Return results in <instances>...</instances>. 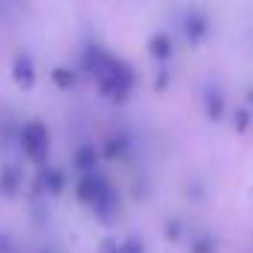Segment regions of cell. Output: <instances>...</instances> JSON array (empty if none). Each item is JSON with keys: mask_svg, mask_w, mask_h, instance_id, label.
<instances>
[{"mask_svg": "<svg viewBox=\"0 0 253 253\" xmlns=\"http://www.w3.org/2000/svg\"><path fill=\"white\" fill-rule=\"evenodd\" d=\"M95 89L104 101L110 104H125V101H131L134 89H137V72L128 60H122V57H110L107 69L101 72V78L95 81Z\"/></svg>", "mask_w": 253, "mask_h": 253, "instance_id": "obj_1", "label": "cell"}, {"mask_svg": "<svg viewBox=\"0 0 253 253\" xmlns=\"http://www.w3.org/2000/svg\"><path fill=\"white\" fill-rule=\"evenodd\" d=\"M18 149L21 155L33 164V167H42L48 164V155H51V131L42 119H27L21 128H18Z\"/></svg>", "mask_w": 253, "mask_h": 253, "instance_id": "obj_2", "label": "cell"}, {"mask_svg": "<svg viewBox=\"0 0 253 253\" xmlns=\"http://www.w3.org/2000/svg\"><path fill=\"white\" fill-rule=\"evenodd\" d=\"M179 30H182V42L188 48H203L211 39V15H209V9L200 6V3H191L185 9V15H182Z\"/></svg>", "mask_w": 253, "mask_h": 253, "instance_id": "obj_3", "label": "cell"}, {"mask_svg": "<svg viewBox=\"0 0 253 253\" xmlns=\"http://www.w3.org/2000/svg\"><path fill=\"white\" fill-rule=\"evenodd\" d=\"M110 191H113V182H110L101 170H95V173H84V176L75 179V200H78L86 211H92V209H95Z\"/></svg>", "mask_w": 253, "mask_h": 253, "instance_id": "obj_4", "label": "cell"}, {"mask_svg": "<svg viewBox=\"0 0 253 253\" xmlns=\"http://www.w3.org/2000/svg\"><path fill=\"white\" fill-rule=\"evenodd\" d=\"M36 179H33V194L42 200H57L69 191V170L57 167V164H42L36 167Z\"/></svg>", "mask_w": 253, "mask_h": 253, "instance_id": "obj_5", "label": "cell"}, {"mask_svg": "<svg viewBox=\"0 0 253 253\" xmlns=\"http://www.w3.org/2000/svg\"><path fill=\"white\" fill-rule=\"evenodd\" d=\"M9 75H12V84L24 92H30L39 81V69H36V57L27 51V48H18L15 57H12V66H9Z\"/></svg>", "mask_w": 253, "mask_h": 253, "instance_id": "obj_6", "label": "cell"}, {"mask_svg": "<svg viewBox=\"0 0 253 253\" xmlns=\"http://www.w3.org/2000/svg\"><path fill=\"white\" fill-rule=\"evenodd\" d=\"M110 57H113V54H110L107 48H101L98 42H92V45H86V48H84V54H81V72L95 84V81L101 78V72L107 69Z\"/></svg>", "mask_w": 253, "mask_h": 253, "instance_id": "obj_7", "label": "cell"}, {"mask_svg": "<svg viewBox=\"0 0 253 253\" xmlns=\"http://www.w3.org/2000/svg\"><path fill=\"white\" fill-rule=\"evenodd\" d=\"M203 113L214 125L226 119V92L217 84H206V89H203Z\"/></svg>", "mask_w": 253, "mask_h": 253, "instance_id": "obj_8", "label": "cell"}, {"mask_svg": "<svg viewBox=\"0 0 253 253\" xmlns=\"http://www.w3.org/2000/svg\"><path fill=\"white\" fill-rule=\"evenodd\" d=\"M72 170H75L78 176L101 170V149H98L95 143H78L75 152H72Z\"/></svg>", "mask_w": 253, "mask_h": 253, "instance_id": "obj_9", "label": "cell"}, {"mask_svg": "<svg viewBox=\"0 0 253 253\" xmlns=\"http://www.w3.org/2000/svg\"><path fill=\"white\" fill-rule=\"evenodd\" d=\"M146 54L161 66V63H170L173 60V54H176V42H173V36L167 33V30H155L149 39H146Z\"/></svg>", "mask_w": 253, "mask_h": 253, "instance_id": "obj_10", "label": "cell"}, {"mask_svg": "<svg viewBox=\"0 0 253 253\" xmlns=\"http://www.w3.org/2000/svg\"><path fill=\"white\" fill-rule=\"evenodd\" d=\"M24 191V170L18 164H3L0 167V197L15 200Z\"/></svg>", "mask_w": 253, "mask_h": 253, "instance_id": "obj_11", "label": "cell"}, {"mask_svg": "<svg viewBox=\"0 0 253 253\" xmlns=\"http://www.w3.org/2000/svg\"><path fill=\"white\" fill-rule=\"evenodd\" d=\"M101 158H107V161H119V158H125L131 152V137L128 134H122V131H113V134H107L104 140H101Z\"/></svg>", "mask_w": 253, "mask_h": 253, "instance_id": "obj_12", "label": "cell"}, {"mask_svg": "<svg viewBox=\"0 0 253 253\" xmlns=\"http://www.w3.org/2000/svg\"><path fill=\"white\" fill-rule=\"evenodd\" d=\"M48 78H51V84H54L60 92H72V89L81 84V69H75V66H69V63H57V66L48 72Z\"/></svg>", "mask_w": 253, "mask_h": 253, "instance_id": "obj_13", "label": "cell"}, {"mask_svg": "<svg viewBox=\"0 0 253 253\" xmlns=\"http://www.w3.org/2000/svg\"><path fill=\"white\" fill-rule=\"evenodd\" d=\"M188 253H217V238L211 232H191Z\"/></svg>", "mask_w": 253, "mask_h": 253, "instance_id": "obj_14", "label": "cell"}, {"mask_svg": "<svg viewBox=\"0 0 253 253\" xmlns=\"http://www.w3.org/2000/svg\"><path fill=\"white\" fill-rule=\"evenodd\" d=\"M250 125H253V110H250L247 104L235 107V110H232V131H235V134H247Z\"/></svg>", "mask_w": 253, "mask_h": 253, "instance_id": "obj_15", "label": "cell"}, {"mask_svg": "<svg viewBox=\"0 0 253 253\" xmlns=\"http://www.w3.org/2000/svg\"><path fill=\"white\" fill-rule=\"evenodd\" d=\"M164 238H167V241H182V238H188L185 220H182V217H167V220H164Z\"/></svg>", "mask_w": 253, "mask_h": 253, "instance_id": "obj_16", "label": "cell"}, {"mask_svg": "<svg viewBox=\"0 0 253 253\" xmlns=\"http://www.w3.org/2000/svg\"><path fill=\"white\" fill-rule=\"evenodd\" d=\"M167 86H170V63H161L158 72H155V84H152V89L161 95V92H167Z\"/></svg>", "mask_w": 253, "mask_h": 253, "instance_id": "obj_17", "label": "cell"}, {"mask_svg": "<svg viewBox=\"0 0 253 253\" xmlns=\"http://www.w3.org/2000/svg\"><path fill=\"white\" fill-rule=\"evenodd\" d=\"M119 253H146V244L137 235H125L119 238Z\"/></svg>", "mask_w": 253, "mask_h": 253, "instance_id": "obj_18", "label": "cell"}, {"mask_svg": "<svg viewBox=\"0 0 253 253\" xmlns=\"http://www.w3.org/2000/svg\"><path fill=\"white\" fill-rule=\"evenodd\" d=\"M95 253H119V238H101Z\"/></svg>", "mask_w": 253, "mask_h": 253, "instance_id": "obj_19", "label": "cell"}, {"mask_svg": "<svg viewBox=\"0 0 253 253\" xmlns=\"http://www.w3.org/2000/svg\"><path fill=\"white\" fill-rule=\"evenodd\" d=\"M18 247H15V241L6 235V232H0V253H15Z\"/></svg>", "mask_w": 253, "mask_h": 253, "instance_id": "obj_20", "label": "cell"}, {"mask_svg": "<svg viewBox=\"0 0 253 253\" xmlns=\"http://www.w3.org/2000/svg\"><path fill=\"white\" fill-rule=\"evenodd\" d=\"M244 104H247V107H250V110H253V86H250V89H247V101H244Z\"/></svg>", "mask_w": 253, "mask_h": 253, "instance_id": "obj_21", "label": "cell"}, {"mask_svg": "<svg viewBox=\"0 0 253 253\" xmlns=\"http://www.w3.org/2000/svg\"><path fill=\"white\" fill-rule=\"evenodd\" d=\"M42 253H54V250H42Z\"/></svg>", "mask_w": 253, "mask_h": 253, "instance_id": "obj_22", "label": "cell"}]
</instances>
